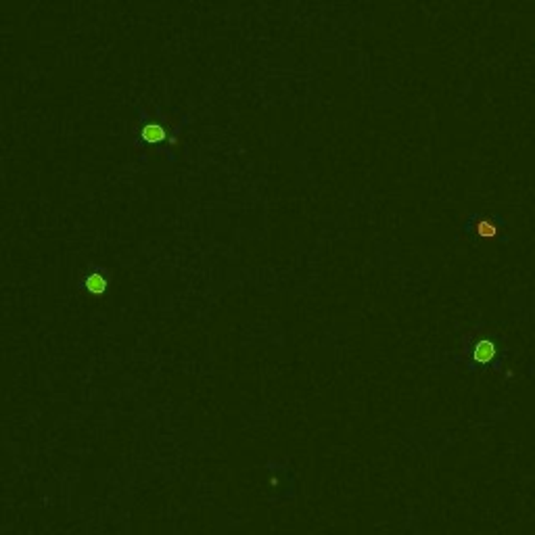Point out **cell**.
<instances>
[{"mask_svg":"<svg viewBox=\"0 0 535 535\" xmlns=\"http://www.w3.org/2000/svg\"><path fill=\"white\" fill-rule=\"evenodd\" d=\"M140 138L149 145H157V142L165 140V130L159 124H145L140 130Z\"/></svg>","mask_w":535,"mask_h":535,"instance_id":"obj_3","label":"cell"},{"mask_svg":"<svg viewBox=\"0 0 535 535\" xmlns=\"http://www.w3.org/2000/svg\"><path fill=\"white\" fill-rule=\"evenodd\" d=\"M500 226H504L502 220H494L489 216H479V214H472L471 218L467 220V224H464V228L469 232H472L479 239H487V241L500 237Z\"/></svg>","mask_w":535,"mask_h":535,"instance_id":"obj_1","label":"cell"},{"mask_svg":"<svg viewBox=\"0 0 535 535\" xmlns=\"http://www.w3.org/2000/svg\"><path fill=\"white\" fill-rule=\"evenodd\" d=\"M474 360L479 362V364H487V362H492L494 360V355H496V346L492 343V341H479L477 346H474Z\"/></svg>","mask_w":535,"mask_h":535,"instance_id":"obj_4","label":"cell"},{"mask_svg":"<svg viewBox=\"0 0 535 535\" xmlns=\"http://www.w3.org/2000/svg\"><path fill=\"white\" fill-rule=\"evenodd\" d=\"M84 289L90 293V295H105L107 286H109V281L103 272H90L86 279H84Z\"/></svg>","mask_w":535,"mask_h":535,"instance_id":"obj_2","label":"cell"}]
</instances>
